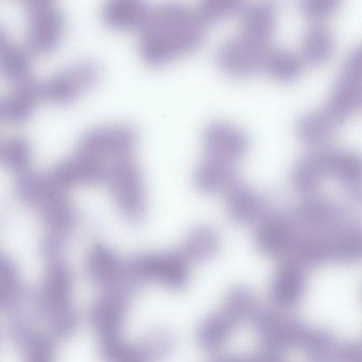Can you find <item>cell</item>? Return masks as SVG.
I'll return each mask as SVG.
<instances>
[{"instance_id": "e0dca14e", "label": "cell", "mask_w": 362, "mask_h": 362, "mask_svg": "<svg viewBox=\"0 0 362 362\" xmlns=\"http://www.w3.org/2000/svg\"><path fill=\"white\" fill-rule=\"evenodd\" d=\"M43 101L41 82L33 77L14 84L13 90L0 98V122L21 124L30 119Z\"/></svg>"}, {"instance_id": "f1b7e54d", "label": "cell", "mask_w": 362, "mask_h": 362, "mask_svg": "<svg viewBox=\"0 0 362 362\" xmlns=\"http://www.w3.org/2000/svg\"><path fill=\"white\" fill-rule=\"evenodd\" d=\"M221 239L215 228L200 226L192 228L184 239L181 252L188 262H205L219 252Z\"/></svg>"}, {"instance_id": "44dd1931", "label": "cell", "mask_w": 362, "mask_h": 362, "mask_svg": "<svg viewBox=\"0 0 362 362\" xmlns=\"http://www.w3.org/2000/svg\"><path fill=\"white\" fill-rule=\"evenodd\" d=\"M336 48V37L327 24L309 23L298 52L305 66L319 67L332 61Z\"/></svg>"}, {"instance_id": "e575fe53", "label": "cell", "mask_w": 362, "mask_h": 362, "mask_svg": "<svg viewBox=\"0 0 362 362\" xmlns=\"http://www.w3.org/2000/svg\"><path fill=\"white\" fill-rule=\"evenodd\" d=\"M30 145L23 137H11L0 141V162L20 177L29 173Z\"/></svg>"}, {"instance_id": "ac0fdd59", "label": "cell", "mask_w": 362, "mask_h": 362, "mask_svg": "<svg viewBox=\"0 0 362 362\" xmlns=\"http://www.w3.org/2000/svg\"><path fill=\"white\" fill-rule=\"evenodd\" d=\"M151 9L149 0H105L101 6L100 18L110 30L139 33Z\"/></svg>"}, {"instance_id": "cb8c5ba5", "label": "cell", "mask_w": 362, "mask_h": 362, "mask_svg": "<svg viewBox=\"0 0 362 362\" xmlns=\"http://www.w3.org/2000/svg\"><path fill=\"white\" fill-rule=\"evenodd\" d=\"M328 175L338 180L347 194L359 201L361 197V162L358 154L345 150H326Z\"/></svg>"}, {"instance_id": "60d3db41", "label": "cell", "mask_w": 362, "mask_h": 362, "mask_svg": "<svg viewBox=\"0 0 362 362\" xmlns=\"http://www.w3.org/2000/svg\"><path fill=\"white\" fill-rule=\"evenodd\" d=\"M274 1H275V3L279 4V1H281V0H274Z\"/></svg>"}, {"instance_id": "7a4b0ae2", "label": "cell", "mask_w": 362, "mask_h": 362, "mask_svg": "<svg viewBox=\"0 0 362 362\" xmlns=\"http://www.w3.org/2000/svg\"><path fill=\"white\" fill-rule=\"evenodd\" d=\"M130 298L116 293H103L90 313L103 355L111 361H144L139 345L127 343L120 336Z\"/></svg>"}, {"instance_id": "603a6c76", "label": "cell", "mask_w": 362, "mask_h": 362, "mask_svg": "<svg viewBox=\"0 0 362 362\" xmlns=\"http://www.w3.org/2000/svg\"><path fill=\"white\" fill-rule=\"evenodd\" d=\"M33 54L12 41L9 33L0 25V78L16 84L31 77Z\"/></svg>"}, {"instance_id": "d590c367", "label": "cell", "mask_w": 362, "mask_h": 362, "mask_svg": "<svg viewBox=\"0 0 362 362\" xmlns=\"http://www.w3.org/2000/svg\"><path fill=\"white\" fill-rule=\"evenodd\" d=\"M21 296L20 279L13 262L0 253V305L11 306Z\"/></svg>"}, {"instance_id": "9c48e42d", "label": "cell", "mask_w": 362, "mask_h": 362, "mask_svg": "<svg viewBox=\"0 0 362 362\" xmlns=\"http://www.w3.org/2000/svg\"><path fill=\"white\" fill-rule=\"evenodd\" d=\"M271 46L258 43L238 33L218 46L215 63L226 77L250 79L262 74L264 58Z\"/></svg>"}, {"instance_id": "3957f363", "label": "cell", "mask_w": 362, "mask_h": 362, "mask_svg": "<svg viewBox=\"0 0 362 362\" xmlns=\"http://www.w3.org/2000/svg\"><path fill=\"white\" fill-rule=\"evenodd\" d=\"M47 262L40 305L52 334L64 339L73 334L77 324L71 304V272L60 257Z\"/></svg>"}, {"instance_id": "2e32d148", "label": "cell", "mask_w": 362, "mask_h": 362, "mask_svg": "<svg viewBox=\"0 0 362 362\" xmlns=\"http://www.w3.org/2000/svg\"><path fill=\"white\" fill-rule=\"evenodd\" d=\"M277 5L274 0L247 1L238 16V33L258 43L272 45L277 27Z\"/></svg>"}, {"instance_id": "f35d334b", "label": "cell", "mask_w": 362, "mask_h": 362, "mask_svg": "<svg viewBox=\"0 0 362 362\" xmlns=\"http://www.w3.org/2000/svg\"><path fill=\"white\" fill-rule=\"evenodd\" d=\"M362 360V345L360 342L339 343L332 361L360 362Z\"/></svg>"}, {"instance_id": "4316f807", "label": "cell", "mask_w": 362, "mask_h": 362, "mask_svg": "<svg viewBox=\"0 0 362 362\" xmlns=\"http://www.w3.org/2000/svg\"><path fill=\"white\" fill-rule=\"evenodd\" d=\"M324 235L327 241L329 262L338 264L359 262L362 255V233L359 223L349 221Z\"/></svg>"}, {"instance_id": "d6986e66", "label": "cell", "mask_w": 362, "mask_h": 362, "mask_svg": "<svg viewBox=\"0 0 362 362\" xmlns=\"http://www.w3.org/2000/svg\"><path fill=\"white\" fill-rule=\"evenodd\" d=\"M305 290V269L291 260H286L273 276L270 288L271 300L281 310H290L302 302Z\"/></svg>"}, {"instance_id": "ffe728a7", "label": "cell", "mask_w": 362, "mask_h": 362, "mask_svg": "<svg viewBox=\"0 0 362 362\" xmlns=\"http://www.w3.org/2000/svg\"><path fill=\"white\" fill-rule=\"evenodd\" d=\"M262 194L240 181L226 192V214L234 223L249 226L268 213Z\"/></svg>"}, {"instance_id": "9a60e30c", "label": "cell", "mask_w": 362, "mask_h": 362, "mask_svg": "<svg viewBox=\"0 0 362 362\" xmlns=\"http://www.w3.org/2000/svg\"><path fill=\"white\" fill-rule=\"evenodd\" d=\"M293 219L281 213H267L258 221L255 245L268 257H287L298 236Z\"/></svg>"}, {"instance_id": "4fadbf2b", "label": "cell", "mask_w": 362, "mask_h": 362, "mask_svg": "<svg viewBox=\"0 0 362 362\" xmlns=\"http://www.w3.org/2000/svg\"><path fill=\"white\" fill-rule=\"evenodd\" d=\"M88 272L103 293H118L132 298L137 291L127 274L126 262H122L107 247L98 245L90 252Z\"/></svg>"}, {"instance_id": "5b68a950", "label": "cell", "mask_w": 362, "mask_h": 362, "mask_svg": "<svg viewBox=\"0 0 362 362\" xmlns=\"http://www.w3.org/2000/svg\"><path fill=\"white\" fill-rule=\"evenodd\" d=\"M103 77L100 63L90 59L78 61L41 83L43 100L59 107L73 105L96 88Z\"/></svg>"}, {"instance_id": "8fae6325", "label": "cell", "mask_w": 362, "mask_h": 362, "mask_svg": "<svg viewBox=\"0 0 362 362\" xmlns=\"http://www.w3.org/2000/svg\"><path fill=\"white\" fill-rule=\"evenodd\" d=\"M139 139V132L134 127L110 124L88 131L80 139L77 149L113 160L132 156Z\"/></svg>"}, {"instance_id": "1f68e13d", "label": "cell", "mask_w": 362, "mask_h": 362, "mask_svg": "<svg viewBox=\"0 0 362 362\" xmlns=\"http://www.w3.org/2000/svg\"><path fill=\"white\" fill-rule=\"evenodd\" d=\"M221 310L237 326L238 324L252 321L259 308L255 296L249 288L236 286L228 290Z\"/></svg>"}, {"instance_id": "5bb4252c", "label": "cell", "mask_w": 362, "mask_h": 362, "mask_svg": "<svg viewBox=\"0 0 362 362\" xmlns=\"http://www.w3.org/2000/svg\"><path fill=\"white\" fill-rule=\"evenodd\" d=\"M203 147L209 158L236 164L243 160L250 149L247 133L228 122H209L202 133Z\"/></svg>"}, {"instance_id": "277c9868", "label": "cell", "mask_w": 362, "mask_h": 362, "mask_svg": "<svg viewBox=\"0 0 362 362\" xmlns=\"http://www.w3.org/2000/svg\"><path fill=\"white\" fill-rule=\"evenodd\" d=\"M188 264L181 252L139 254L126 262L127 274L139 289L145 284L156 281L167 289L179 291L187 285Z\"/></svg>"}, {"instance_id": "d6a6232c", "label": "cell", "mask_w": 362, "mask_h": 362, "mask_svg": "<svg viewBox=\"0 0 362 362\" xmlns=\"http://www.w3.org/2000/svg\"><path fill=\"white\" fill-rule=\"evenodd\" d=\"M247 0H197L194 11L206 27L238 18Z\"/></svg>"}, {"instance_id": "6da1fadb", "label": "cell", "mask_w": 362, "mask_h": 362, "mask_svg": "<svg viewBox=\"0 0 362 362\" xmlns=\"http://www.w3.org/2000/svg\"><path fill=\"white\" fill-rule=\"evenodd\" d=\"M207 27L197 12L179 0L152 6L139 31V54L144 64L163 69L200 49Z\"/></svg>"}, {"instance_id": "83f0119b", "label": "cell", "mask_w": 362, "mask_h": 362, "mask_svg": "<svg viewBox=\"0 0 362 362\" xmlns=\"http://www.w3.org/2000/svg\"><path fill=\"white\" fill-rule=\"evenodd\" d=\"M304 62L298 52L271 46L264 58L262 74L279 84H292L304 74Z\"/></svg>"}, {"instance_id": "836d02e7", "label": "cell", "mask_w": 362, "mask_h": 362, "mask_svg": "<svg viewBox=\"0 0 362 362\" xmlns=\"http://www.w3.org/2000/svg\"><path fill=\"white\" fill-rule=\"evenodd\" d=\"M338 341L332 332L307 326L300 346L313 361H332Z\"/></svg>"}, {"instance_id": "52a82bcc", "label": "cell", "mask_w": 362, "mask_h": 362, "mask_svg": "<svg viewBox=\"0 0 362 362\" xmlns=\"http://www.w3.org/2000/svg\"><path fill=\"white\" fill-rule=\"evenodd\" d=\"M260 349L271 361H281L286 351L300 346L307 326L300 320L272 310H258L252 320Z\"/></svg>"}, {"instance_id": "f546056e", "label": "cell", "mask_w": 362, "mask_h": 362, "mask_svg": "<svg viewBox=\"0 0 362 362\" xmlns=\"http://www.w3.org/2000/svg\"><path fill=\"white\" fill-rule=\"evenodd\" d=\"M235 327L236 324L223 311H217L201 322L197 330V341L204 351L218 353L228 342Z\"/></svg>"}, {"instance_id": "8d00e7d4", "label": "cell", "mask_w": 362, "mask_h": 362, "mask_svg": "<svg viewBox=\"0 0 362 362\" xmlns=\"http://www.w3.org/2000/svg\"><path fill=\"white\" fill-rule=\"evenodd\" d=\"M344 0H298L300 13L309 23H325L342 9Z\"/></svg>"}, {"instance_id": "30bf717a", "label": "cell", "mask_w": 362, "mask_h": 362, "mask_svg": "<svg viewBox=\"0 0 362 362\" xmlns=\"http://www.w3.org/2000/svg\"><path fill=\"white\" fill-rule=\"evenodd\" d=\"M27 48L33 54L48 56L62 43L66 23L57 4L27 11Z\"/></svg>"}, {"instance_id": "8992f818", "label": "cell", "mask_w": 362, "mask_h": 362, "mask_svg": "<svg viewBox=\"0 0 362 362\" xmlns=\"http://www.w3.org/2000/svg\"><path fill=\"white\" fill-rule=\"evenodd\" d=\"M361 78V52L357 47L354 48L343 61L327 100L322 107L339 127L360 111Z\"/></svg>"}, {"instance_id": "484cf974", "label": "cell", "mask_w": 362, "mask_h": 362, "mask_svg": "<svg viewBox=\"0 0 362 362\" xmlns=\"http://www.w3.org/2000/svg\"><path fill=\"white\" fill-rule=\"evenodd\" d=\"M327 175L326 149L320 148L294 165L291 173L292 186L298 194L311 196L317 192Z\"/></svg>"}, {"instance_id": "ba28073f", "label": "cell", "mask_w": 362, "mask_h": 362, "mask_svg": "<svg viewBox=\"0 0 362 362\" xmlns=\"http://www.w3.org/2000/svg\"><path fill=\"white\" fill-rule=\"evenodd\" d=\"M105 182L122 215L134 223L141 221L146 211L145 192L141 169L132 156L112 162Z\"/></svg>"}, {"instance_id": "7402d4cb", "label": "cell", "mask_w": 362, "mask_h": 362, "mask_svg": "<svg viewBox=\"0 0 362 362\" xmlns=\"http://www.w3.org/2000/svg\"><path fill=\"white\" fill-rule=\"evenodd\" d=\"M238 182L234 164L209 156H205L194 171V186L203 194H226Z\"/></svg>"}, {"instance_id": "d4e9b609", "label": "cell", "mask_w": 362, "mask_h": 362, "mask_svg": "<svg viewBox=\"0 0 362 362\" xmlns=\"http://www.w3.org/2000/svg\"><path fill=\"white\" fill-rule=\"evenodd\" d=\"M339 128L322 109L302 114L294 127L298 141L315 149L325 147L334 139Z\"/></svg>"}, {"instance_id": "ab89813d", "label": "cell", "mask_w": 362, "mask_h": 362, "mask_svg": "<svg viewBox=\"0 0 362 362\" xmlns=\"http://www.w3.org/2000/svg\"><path fill=\"white\" fill-rule=\"evenodd\" d=\"M22 1L25 8H26V11L35 9V8L43 7V6L57 4V0H22Z\"/></svg>"}, {"instance_id": "4dcf8cb0", "label": "cell", "mask_w": 362, "mask_h": 362, "mask_svg": "<svg viewBox=\"0 0 362 362\" xmlns=\"http://www.w3.org/2000/svg\"><path fill=\"white\" fill-rule=\"evenodd\" d=\"M14 338L18 341L21 349L30 361H48L54 355L52 341L35 332L28 324L21 320H16L12 326Z\"/></svg>"}, {"instance_id": "7c38bea8", "label": "cell", "mask_w": 362, "mask_h": 362, "mask_svg": "<svg viewBox=\"0 0 362 362\" xmlns=\"http://www.w3.org/2000/svg\"><path fill=\"white\" fill-rule=\"evenodd\" d=\"M292 219L298 232L311 234H327L351 221L340 204L315 194L296 206Z\"/></svg>"}, {"instance_id": "74e56055", "label": "cell", "mask_w": 362, "mask_h": 362, "mask_svg": "<svg viewBox=\"0 0 362 362\" xmlns=\"http://www.w3.org/2000/svg\"><path fill=\"white\" fill-rule=\"evenodd\" d=\"M145 361L160 359L170 354L175 346V338L166 329H154L139 343Z\"/></svg>"}, {"instance_id": "b9f144b4", "label": "cell", "mask_w": 362, "mask_h": 362, "mask_svg": "<svg viewBox=\"0 0 362 362\" xmlns=\"http://www.w3.org/2000/svg\"><path fill=\"white\" fill-rule=\"evenodd\" d=\"M0 307H1V305H0Z\"/></svg>"}]
</instances>
